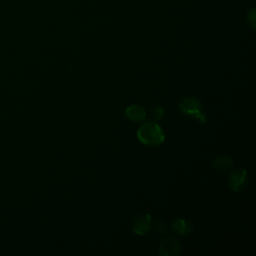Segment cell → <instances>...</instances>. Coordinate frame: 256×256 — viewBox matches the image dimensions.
Here are the masks:
<instances>
[{
    "label": "cell",
    "instance_id": "cell-1",
    "mask_svg": "<svg viewBox=\"0 0 256 256\" xmlns=\"http://www.w3.org/2000/svg\"><path fill=\"white\" fill-rule=\"evenodd\" d=\"M137 137L144 145L150 147L159 146L165 140V135L161 126L152 121L146 122L138 128Z\"/></svg>",
    "mask_w": 256,
    "mask_h": 256
},
{
    "label": "cell",
    "instance_id": "cell-2",
    "mask_svg": "<svg viewBox=\"0 0 256 256\" xmlns=\"http://www.w3.org/2000/svg\"><path fill=\"white\" fill-rule=\"evenodd\" d=\"M179 108L183 114L196 118L199 123L204 124L206 122V117L203 114V106L197 98L192 96L182 98L179 102Z\"/></svg>",
    "mask_w": 256,
    "mask_h": 256
},
{
    "label": "cell",
    "instance_id": "cell-3",
    "mask_svg": "<svg viewBox=\"0 0 256 256\" xmlns=\"http://www.w3.org/2000/svg\"><path fill=\"white\" fill-rule=\"evenodd\" d=\"M229 187L235 191L240 192L244 190L248 184V173L244 168H238L230 173L228 180Z\"/></svg>",
    "mask_w": 256,
    "mask_h": 256
},
{
    "label": "cell",
    "instance_id": "cell-4",
    "mask_svg": "<svg viewBox=\"0 0 256 256\" xmlns=\"http://www.w3.org/2000/svg\"><path fill=\"white\" fill-rule=\"evenodd\" d=\"M152 218L149 213H142L136 216L132 222L133 233L143 236L146 235L151 229Z\"/></svg>",
    "mask_w": 256,
    "mask_h": 256
},
{
    "label": "cell",
    "instance_id": "cell-5",
    "mask_svg": "<svg viewBox=\"0 0 256 256\" xmlns=\"http://www.w3.org/2000/svg\"><path fill=\"white\" fill-rule=\"evenodd\" d=\"M180 252V243L173 237L164 238L159 245V254L162 256L178 255Z\"/></svg>",
    "mask_w": 256,
    "mask_h": 256
},
{
    "label": "cell",
    "instance_id": "cell-6",
    "mask_svg": "<svg viewBox=\"0 0 256 256\" xmlns=\"http://www.w3.org/2000/svg\"><path fill=\"white\" fill-rule=\"evenodd\" d=\"M125 114L131 121L141 122L146 117V110L139 104H131L126 108Z\"/></svg>",
    "mask_w": 256,
    "mask_h": 256
},
{
    "label": "cell",
    "instance_id": "cell-7",
    "mask_svg": "<svg viewBox=\"0 0 256 256\" xmlns=\"http://www.w3.org/2000/svg\"><path fill=\"white\" fill-rule=\"evenodd\" d=\"M172 229L176 234L186 236L193 230V224L184 219H176L172 222Z\"/></svg>",
    "mask_w": 256,
    "mask_h": 256
},
{
    "label": "cell",
    "instance_id": "cell-8",
    "mask_svg": "<svg viewBox=\"0 0 256 256\" xmlns=\"http://www.w3.org/2000/svg\"><path fill=\"white\" fill-rule=\"evenodd\" d=\"M233 159L228 156H218L213 161V166L219 171H228L233 167Z\"/></svg>",
    "mask_w": 256,
    "mask_h": 256
},
{
    "label": "cell",
    "instance_id": "cell-9",
    "mask_svg": "<svg viewBox=\"0 0 256 256\" xmlns=\"http://www.w3.org/2000/svg\"><path fill=\"white\" fill-rule=\"evenodd\" d=\"M155 231L159 235H165L168 231V227L163 220H157L155 222Z\"/></svg>",
    "mask_w": 256,
    "mask_h": 256
},
{
    "label": "cell",
    "instance_id": "cell-10",
    "mask_svg": "<svg viewBox=\"0 0 256 256\" xmlns=\"http://www.w3.org/2000/svg\"><path fill=\"white\" fill-rule=\"evenodd\" d=\"M164 115V109L160 106H155L151 110V116L154 118V120L158 121L160 120Z\"/></svg>",
    "mask_w": 256,
    "mask_h": 256
}]
</instances>
